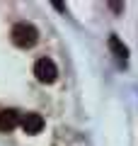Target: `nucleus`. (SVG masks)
<instances>
[{
	"label": "nucleus",
	"instance_id": "1",
	"mask_svg": "<svg viewBox=\"0 0 138 146\" xmlns=\"http://www.w3.org/2000/svg\"><path fill=\"white\" fill-rule=\"evenodd\" d=\"M10 36H12V44H15V46H22V49H29V46H34V44L39 42V32H36V27L29 25V22H17V25L12 27Z\"/></svg>",
	"mask_w": 138,
	"mask_h": 146
},
{
	"label": "nucleus",
	"instance_id": "2",
	"mask_svg": "<svg viewBox=\"0 0 138 146\" xmlns=\"http://www.w3.org/2000/svg\"><path fill=\"white\" fill-rule=\"evenodd\" d=\"M34 76H36L39 83H53L56 76H58V68H56V63L51 58H39L34 63Z\"/></svg>",
	"mask_w": 138,
	"mask_h": 146
},
{
	"label": "nucleus",
	"instance_id": "3",
	"mask_svg": "<svg viewBox=\"0 0 138 146\" xmlns=\"http://www.w3.org/2000/svg\"><path fill=\"white\" fill-rule=\"evenodd\" d=\"M20 127L24 129V134H39L44 129V117L36 115V112H27L20 117Z\"/></svg>",
	"mask_w": 138,
	"mask_h": 146
},
{
	"label": "nucleus",
	"instance_id": "4",
	"mask_svg": "<svg viewBox=\"0 0 138 146\" xmlns=\"http://www.w3.org/2000/svg\"><path fill=\"white\" fill-rule=\"evenodd\" d=\"M20 117L17 110H0V131H12L20 124Z\"/></svg>",
	"mask_w": 138,
	"mask_h": 146
},
{
	"label": "nucleus",
	"instance_id": "5",
	"mask_svg": "<svg viewBox=\"0 0 138 146\" xmlns=\"http://www.w3.org/2000/svg\"><path fill=\"white\" fill-rule=\"evenodd\" d=\"M107 44H109V49L114 51V56H116V58L126 61V56H128V46L121 42V39H119L116 34H112V36H109V42H107Z\"/></svg>",
	"mask_w": 138,
	"mask_h": 146
}]
</instances>
